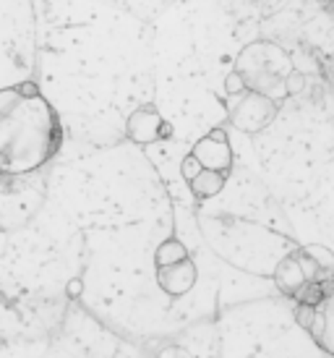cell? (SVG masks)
I'll list each match as a JSON object with an SVG mask.
<instances>
[{"instance_id":"obj_1","label":"cell","mask_w":334,"mask_h":358,"mask_svg":"<svg viewBox=\"0 0 334 358\" xmlns=\"http://www.w3.org/2000/svg\"><path fill=\"white\" fill-rule=\"evenodd\" d=\"M63 141L58 113L42 92L0 90V176H27L55 157Z\"/></svg>"},{"instance_id":"obj_2","label":"cell","mask_w":334,"mask_h":358,"mask_svg":"<svg viewBox=\"0 0 334 358\" xmlns=\"http://www.w3.org/2000/svg\"><path fill=\"white\" fill-rule=\"evenodd\" d=\"M191 155L198 159L201 168H207V170H219V173H227V176H230V170H233V150H230L225 129L209 131L204 139H198L196 144H194Z\"/></svg>"},{"instance_id":"obj_3","label":"cell","mask_w":334,"mask_h":358,"mask_svg":"<svg viewBox=\"0 0 334 358\" xmlns=\"http://www.w3.org/2000/svg\"><path fill=\"white\" fill-rule=\"evenodd\" d=\"M128 136L136 144H152V141H162L173 136V126L162 120L154 108H138L131 118H128Z\"/></svg>"},{"instance_id":"obj_4","label":"cell","mask_w":334,"mask_h":358,"mask_svg":"<svg viewBox=\"0 0 334 358\" xmlns=\"http://www.w3.org/2000/svg\"><path fill=\"white\" fill-rule=\"evenodd\" d=\"M272 118H275V105L259 92H251L246 100H240V105L233 110V126L240 131H261Z\"/></svg>"},{"instance_id":"obj_5","label":"cell","mask_w":334,"mask_h":358,"mask_svg":"<svg viewBox=\"0 0 334 358\" xmlns=\"http://www.w3.org/2000/svg\"><path fill=\"white\" fill-rule=\"evenodd\" d=\"M305 332L316 340V345L334 356V282L324 293V299L314 306V319Z\"/></svg>"},{"instance_id":"obj_6","label":"cell","mask_w":334,"mask_h":358,"mask_svg":"<svg viewBox=\"0 0 334 358\" xmlns=\"http://www.w3.org/2000/svg\"><path fill=\"white\" fill-rule=\"evenodd\" d=\"M157 282L167 296H175L177 299V296H183V293L194 288V282H196V264L191 262V257H186L175 262V264L157 267Z\"/></svg>"},{"instance_id":"obj_7","label":"cell","mask_w":334,"mask_h":358,"mask_svg":"<svg viewBox=\"0 0 334 358\" xmlns=\"http://www.w3.org/2000/svg\"><path fill=\"white\" fill-rule=\"evenodd\" d=\"M275 282H277V288L282 290L285 296H293V299H295V293L308 282V280H305V272H303V264H300V254H298V251L287 254V257L277 264Z\"/></svg>"},{"instance_id":"obj_8","label":"cell","mask_w":334,"mask_h":358,"mask_svg":"<svg viewBox=\"0 0 334 358\" xmlns=\"http://www.w3.org/2000/svg\"><path fill=\"white\" fill-rule=\"evenodd\" d=\"M225 180H227V173L201 168L188 183H191V191H194L196 199H212V196H217L219 191L225 189Z\"/></svg>"},{"instance_id":"obj_9","label":"cell","mask_w":334,"mask_h":358,"mask_svg":"<svg viewBox=\"0 0 334 358\" xmlns=\"http://www.w3.org/2000/svg\"><path fill=\"white\" fill-rule=\"evenodd\" d=\"M186 257H188V249L177 238L162 241V243L157 246V251H154V262H157V267L175 264V262H180V259H186Z\"/></svg>"},{"instance_id":"obj_10","label":"cell","mask_w":334,"mask_h":358,"mask_svg":"<svg viewBox=\"0 0 334 358\" xmlns=\"http://www.w3.org/2000/svg\"><path fill=\"white\" fill-rule=\"evenodd\" d=\"M303 251L311 257V262H314L324 275L334 278V254L326 249V246H303Z\"/></svg>"},{"instance_id":"obj_11","label":"cell","mask_w":334,"mask_h":358,"mask_svg":"<svg viewBox=\"0 0 334 358\" xmlns=\"http://www.w3.org/2000/svg\"><path fill=\"white\" fill-rule=\"evenodd\" d=\"M311 319H314V306L311 303H298V308H295V322L303 329H308Z\"/></svg>"},{"instance_id":"obj_12","label":"cell","mask_w":334,"mask_h":358,"mask_svg":"<svg viewBox=\"0 0 334 358\" xmlns=\"http://www.w3.org/2000/svg\"><path fill=\"white\" fill-rule=\"evenodd\" d=\"M225 87H227V92H230V94H243V92L248 90L246 87V79H243V76H240V73H230V76H227V81H225Z\"/></svg>"},{"instance_id":"obj_13","label":"cell","mask_w":334,"mask_h":358,"mask_svg":"<svg viewBox=\"0 0 334 358\" xmlns=\"http://www.w3.org/2000/svg\"><path fill=\"white\" fill-rule=\"evenodd\" d=\"M198 170H201V165H198V159L194 157V155H188V157L183 159V165H180V173H183V178L186 180L194 178Z\"/></svg>"},{"instance_id":"obj_14","label":"cell","mask_w":334,"mask_h":358,"mask_svg":"<svg viewBox=\"0 0 334 358\" xmlns=\"http://www.w3.org/2000/svg\"><path fill=\"white\" fill-rule=\"evenodd\" d=\"M81 290H84V282H81L79 278H76V280H71V282H68V296H71V299H79V296H81Z\"/></svg>"}]
</instances>
